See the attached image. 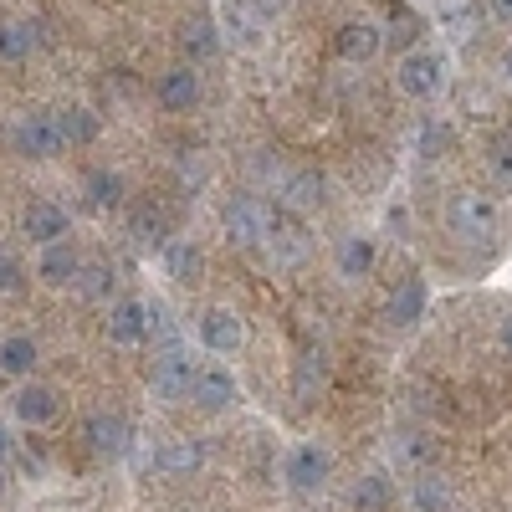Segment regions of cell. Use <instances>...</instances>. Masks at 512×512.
<instances>
[{
    "instance_id": "obj_1",
    "label": "cell",
    "mask_w": 512,
    "mask_h": 512,
    "mask_svg": "<svg viewBox=\"0 0 512 512\" xmlns=\"http://www.w3.org/2000/svg\"><path fill=\"white\" fill-rule=\"evenodd\" d=\"M446 221L461 246H492L502 236V205L482 190H456L446 205Z\"/></svg>"
},
{
    "instance_id": "obj_2",
    "label": "cell",
    "mask_w": 512,
    "mask_h": 512,
    "mask_svg": "<svg viewBox=\"0 0 512 512\" xmlns=\"http://www.w3.org/2000/svg\"><path fill=\"white\" fill-rule=\"evenodd\" d=\"M446 77H451V62L446 52L436 47H415L395 62V93L410 98V103H436L446 93Z\"/></svg>"
},
{
    "instance_id": "obj_3",
    "label": "cell",
    "mask_w": 512,
    "mask_h": 512,
    "mask_svg": "<svg viewBox=\"0 0 512 512\" xmlns=\"http://www.w3.org/2000/svg\"><path fill=\"white\" fill-rule=\"evenodd\" d=\"M11 149L31 164H52L57 154H67V139H62V123H57V108H31L11 123Z\"/></svg>"
},
{
    "instance_id": "obj_4",
    "label": "cell",
    "mask_w": 512,
    "mask_h": 512,
    "mask_svg": "<svg viewBox=\"0 0 512 512\" xmlns=\"http://www.w3.org/2000/svg\"><path fill=\"white\" fill-rule=\"evenodd\" d=\"M282 482L292 487V492H323L328 482H333V451L323 446V441H313V436H303V441H292L287 446V456H282Z\"/></svg>"
},
{
    "instance_id": "obj_5",
    "label": "cell",
    "mask_w": 512,
    "mask_h": 512,
    "mask_svg": "<svg viewBox=\"0 0 512 512\" xmlns=\"http://www.w3.org/2000/svg\"><path fill=\"white\" fill-rule=\"evenodd\" d=\"M195 374H200V364H195L190 349H164V354H154L149 390H154V400H164V405H185L190 390H195Z\"/></svg>"
},
{
    "instance_id": "obj_6",
    "label": "cell",
    "mask_w": 512,
    "mask_h": 512,
    "mask_svg": "<svg viewBox=\"0 0 512 512\" xmlns=\"http://www.w3.org/2000/svg\"><path fill=\"white\" fill-rule=\"evenodd\" d=\"M272 210L256 200V195H231L226 205H221V226H226V236L236 241V246H246V251H256V246H267V236H272Z\"/></svg>"
},
{
    "instance_id": "obj_7",
    "label": "cell",
    "mask_w": 512,
    "mask_h": 512,
    "mask_svg": "<svg viewBox=\"0 0 512 512\" xmlns=\"http://www.w3.org/2000/svg\"><path fill=\"white\" fill-rule=\"evenodd\" d=\"M195 338H200V349H205V354L236 359V354L246 349V318H241L236 308L216 303V308H205V313L195 318Z\"/></svg>"
},
{
    "instance_id": "obj_8",
    "label": "cell",
    "mask_w": 512,
    "mask_h": 512,
    "mask_svg": "<svg viewBox=\"0 0 512 512\" xmlns=\"http://www.w3.org/2000/svg\"><path fill=\"white\" fill-rule=\"evenodd\" d=\"M72 216H67V205H57L52 195H31L26 210H21V236L41 251V246H57V241H72Z\"/></svg>"
},
{
    "instance_id": "obj_9",
    "label": "cell",
    "mask_w": 512,
    "mask_h": 512,
    "mask_svg": "<svg viewBox=\"0 0 512 512\" xmlns=\"http://www.w3.org/2000/svg\"><path fill=\"white\" fill-rule=\"evenodd\" d=\"M236 400H241V384H236V374H231L221 359L200 364V374H195V390H190V405H195V410H205V415H226Z\"/></svg>"
},
{
    "instance_id": "obj_10",
    "label": "cell",
    "mask_w": 512,
    "mask_h": 512,
    "mask_svg": "<svg viewBox=\"0 0 512 512\" xmlns=\"http://www.w3.org/2000/svg\"><path fill=\"white\" fill-rule=\"evenodd\" d=\"M11 415L21 425H31V431H41V425H52L62 415V390L47 379H21L16 395H11Z\"/></svg>"
},
{
    "instance_id": "obj_11",
    "label": "cell",
    "mask_w": 512,
    "mask_h": 512,
    "mask_svg": "<svg viewBox=\"0 0 512 512\" xmlns=\"http://www.w3.org/2000/svg\"><path fill=\"white\" fill-rule=\"evenodd\" d=\"M82 267H88V256H82L72 241H57V246H41L36 251V262H31V277L41 287H77L82 282Z\"/></svg>"
},
{
    "instance_id": "obj_12",
    "label": "cell",
    "mask_w": 512,
    "mask_h": 512,
    "mask_svg": "<svg viewBox=\"0 0 512 512\" xmlns=\"http://www.w3.org/2000/svg\"><path fill=\"white\" fill-rule=\"evenodd\" d=\"M200 98H205V82H200V72L190 62H180V67H169V72L154 77V103L164 113H195Z\"/></svg>"
},
{
    "instance_id": "obj_13",
    "label": "cell",
    "mask_w": 512,
    "mask_h": 512,
    "mask_svg": "<svg viewBox=\"0 0 512 512\" xmlns=\"http://www.w3.org/2000/svg\"><path fill=\"white\" fill-rule=\"evenodd\" d=\"M149 308L144 297H113L108 313H103V333H108V344L128 349V344H144L149 338Z\"/></svg>"
},
{
    "instance_id": "obj_14",
    "label": "cell",
    "mask_w": 512,
    "mask_h": 512,
    "mask_svg": "<svg viewBox=\"0 0 512 512\" xmlns=\"http://www.w3.org/2000/svg\"><path fill=\"white\" fill-rule=\"evenodd\" d=\"M128 420L118 415V410H88L82 415V441H88V451L93 456H103V461H118L123 451H128Z\"/></svg>"
},
{
    "instance_id": "obj_15",
    "label": "cell",
    "mask_w": 512,
    "mask_h": 512,
    "mask_svg": "<svg viewBox=\"0 0 512 512\" xmlns=\"http://www.w3.org/2000/svg\"><path fill=\"white\" fill-rule=\"evenodd\" d=\"M216 26H221V41L236 47V52H256L267 41V21H256V11L246 6V0H221Z\"/></svg>"
},
{
    "instance_id": "obj_16",
    "label": "cell",
    "mask_w": 512,
    "mask_h": 512,
    "mask_svg": "<svg viewBox=\"0 0 512 512\" xmlns=\"http://www.w3.org/2000/svg\"><path fill=\"white\" fill-rule=\"evenodd\" d=\"M374 267H379V241L369 231L338 236V246H333V272L338 277H344V282H364V277H374Z\"/></svg>"
},
{
    "instance_id": "obj_17",
    "label": "cell",
    "mask_w": 512,
    "mask_h": 512,
    "mask_svg": "<svg viewBox=\"0 0 512 512\" xmlns=\"http://www.w3.org/2000/svg\"><path fill=\"white\" fill-rule=\"evenodd\" d=\"M205 466V441L200 436H169L159 451H154V472L164 482H185Z\"/></svg>"
},
{
    "instance_id": "obj_18",
    "label": "cell",
    "mask_w": 512,
    "mask_h": 512,
    "mask_svg": "<svg viewBox=\"0 0 512 512\" xmlns=\"http://www.w3.org/2000/svg\"><path fill=\"white\" fill-rule=\"evenodd\" d=\"M333 47H338V57H344L349 67H364V62H374L379 57V47H384V31L374 26V21H344L338 26V36H333Z\"/></svg>"
},
{
    "instance_id": "obj_19",
    "label": "cell",
    "mask_w": 512,
    "mask_h": 512,
    "mask_svg": "<svg viewBox=\"0 0 512 512\" xmlns=\"http://www.w3.org/2000/svg\"><path fill=\"white\" fill-rule=\"evenodd\" d=\"M328 379H333L328 349H303V359H297V369H292V400L297 405H313L328 390Z\"/></svg>"
},
{
    "instance_id": "obj_20",
    "label": "cell",
    "mask_w": 512,
    "mask_h": 512,
    "mask_svg": "<svg viewBox=\"0 0 512 512\" xmlns=\"http://www.w3.org/2000/svg\"><path fill=\"white\" fill-rule=\"evenodd\" d=\"M282 205L297 210V216H318V210L328 205V180L318 175V169H297V175L282 180Z\"/></svg>"
},
{
    "instance_id": "obj_21",
    "label": "cell",
    "mask_w": 512,
    "mask_h": 512,
    "mask_svg": "<svg viewBox=\"0 0 512 512\" xmlns=\"http://www.w3.org/2000/svg\"><path fill=\"white\" fill-rule=\"evenodd\" d=\"M425 308H431V287H425L420 277H400V287L390 292V308H384V318H390L395 328H415L425 318Z\"/></svg>"
},
{
    "instance_id": "obj_22",
    "label": "cell",
    "mask_w": 512,
    "mask_h": 512,
    "mask_svg": "<svg viewBox=\"0 0 512 512\" xmlns=\"http://www.w3.org/2000/svg\"><path fill=\"white\" fill-rule=\"evenodd\" d=\"M159 256H164V277H169V282H180V287L200 282V272H205V251H200L195 236H175Z\"/></svg>"
},
{
    "instance_id": "obj_23",
    "label": "cell",
    "mask_w": 512,
    "mask_h": 512,
    "mask_svg": "<svg viewBox=\"0 0 512 512\" xmlns=\"http://www.w3.org/2000/svg\"><path fill=\"white\" fill-rule=\"evenodd\" d=\"M82 195H88L93 210H118L128 200V180L118 175L113 164H93L88 175H82Z\"/></svg>"
},
{
    "instance_id": "obj_24",
    "label": "cell",
    "mask_w": 512,
    "mask_h": 512,
    "mask_svg": "<svg viewBox=\"0 0 512 512\" xmlns=\"http://www.w3.org/2000/svg\"><path fill=\"white\" fill-rule=\"evenodd\" d=\"M36 364H41V344L31 333H6V338H0V374L36 379Z\"/></svg>"
},
{
    "instance_id": "obj_25",
    "label": "cell",
    "mask_w": 512,
    "mask_h": 512,
    "mask_svg": "<svg viewBox=\"0 0 512 512\" xmlns=\"http://www.w3.org/2000/svg\"><path fill=\"white\" fill-rule=\"evenodd\" d=\"M175 41H180V52H185V62H190V67L210 62V57H216V52L226 47V41H221V26H216V21H185Z\"/></svg>"
},
{
    "instance_id": "obj_26",
    "label": "cell",
    "mask_w": 512,
    "mask_h": 512,
    "mask_svg": "<svg viewBox=\"0 0 512 512\" xmlns=\"http://www.w3.org/2000/svg\"><path fill=\"white\" fill-rule=\"evenodd\" d=\"M390 502H395V482L384 477V472H364L354 482V492H349V507L354 512H390Z\"/></svg>"
},
{
    "instance_id": "obj_27",
    "label": "cell",
    "mask_w": 512,
    "mask_h": 512,
    "mask_svg": "<svg viewBox=\"0 0 512 512\" xmlns=\"http://www.w3.org/2000/svg\"><path fill=\"white\" fill-rule=\"evenodd\" d=\"M36 52V26L21 16H0V62H26Z\"/></svg>"
},
{
    "instance_id": "obj_28",
    "label": "cell",
    "mask_w": 512,
    "mask_h": 512,
    "mask_svg": "<svg viewBox=\"0 0 512 512\" xmlns=\"http://www.w3.org/2000/svg\"><path fill=\"white\" fill-rule=\"evenodd\" d=\"M267 251L277 256V262H303V256H308V236H303V226H292V221H272Z\"/></svg>"
},
{
    "instance_id": "obj_29",
    "label": "cell",
    "mask_w": 512,
    "mask_h": 512,
    "mask_svg": "<svg viewBox=\"0 0 512 512\" xmlns=\"http://www.w3.org/2000/svg\"><path fill=\"white\" fill-rule=\"evenodd\" d=\"M57 123H62V139L72 144V149H82V144H93L98 139V118L88 113V108H57Z\"/></svg>"
},
{
    "instance_id": "obj_30",
    "label": "cell",
    "mask_w": 512,
    "mask_h": 512,
    "mask_svg": "<svg viewBox=\"0 0 512 512\" xmlns=\"http://www.w3.org/2000/svg\"><path fill=\"white\" fill-rule=\"evenodd\" d=\"M134 236H139L144 246H154V251H164L169 241H175V236H169L164 210H154V205H139V210H134Z\"/></svg>"
},
{
    "instance_id": "obj_31",
    "label": "cell",
    "mask_w": 512,
    "mask_h": 512,
    "mask_svg": "<svg viewBox=\"0 0 512 512\" xmlns=\"http://www.w3.org/2000/svg\"><path fill=\"white\" fill-rule=\"evenodd\" d=\"M410 502H415L420 512H451V487H446V477H415V482H410Z\"/></svg>"
},
{
    "instance_id": "obj_32",
    "label": "cell",
    "mask_w": 512,
    "mask_h": 512,
    "mask_svg": "<svg viewBox=\"0 0 512 512\" xmlns=\"http://www.w3.org/2000/svg\"><path fill=\"white\" fill-rule=\"evenodd\" d=\"M149 338H154V354H164V349H185V333H180V323L169 318V308H149Z\"/></svg>"
},
{
    "instance_id": "obj_33",
    "label": "cell",
    "mask_w": 512,
    "mask_h": 512,
    "mask_svg": "<svg viewBox=\"0 0 512 512\" xmlns=\"http://www.w3.org/2000/svg\"><path fill=\"white\" fill-rule=\"evenodd\" d=\"M77 292L93 297V303H113V262H88V267H82Z\"/></svg>"
},
{
    "instance_id": "obj_34",
    "label": "cell",
    "mask_w": 512,
    "mask_h": 512,
    "mask_svg": "<svg viewBox=\"0 0 512 512\" xmlns=\"http://www.w3.org/2000/svg\"><path fill=\"white\" fill-rule=\"evenodd\" d=\"M26 282H31L26 262H21V256H16L11 246H0V297H16Z\"/></svg>"
},
{
    "instance_id": "obj_35",
    "label": "cell",
    "mask_w": 512,
    "mask_h": 512,
    "mask_svg": "<svg viewBox=\"0 0 512 512\" xmlns=\"http://www.w3.org/2000/svg\"><path fill=\"white\" fill-rule=\"evenodd\" d=\"M487 169H492V180L502 190H512V134H497L487 144Z\"/></svg>"
},
{
    "instance_id": "obj_36",
    "label": "cell",
    "mask_w": 512,
    "mask_h": 512,
    "mask_svg": "<svg viewBox=\"0 0 512 512\" xmlns=\"http://www.w3.org/2000/svg\"><path fill=\"white\" fill-rule=\"evenodd\" d=\"M436 21L451 36H466V31H472V0H436Z\"/></svg>"
},
{
    "instance_id": "obj_37",
    "label": "cell",
    "mask_w": 512,
    "mask_h": 512,
    "mask_svg": "<svg viewBox=\"0 0 512 512\" xmlns=\"http://www.w3.org/2000/svg\"><path fill=\"white\" fill-rule=\"evenodd\" d=\"M446 144H451L446 123H425V128H420V154H425V159H436V154H441Z\"/></svg>"
},
{
    "instance_id": "obj_38",
    "label": "cell",
    "mask_w": 512,
    "mask_h": 512,
    "mask_svg": "<svg viewBox=\"0 0 512 512\" xmlns=\"http://www.w3.org/2000/svg\"><path fill=\"white\" fill-rule=\"evenodd\" d=\"M246 6L256 11V21H267V26H272V21H282V16L292 11V0H246Z\"/></svg>"
},
{
    "instance_id": "obj_39",
    "label": "cell",
    "mask_w": 512,
    "mask_h": 512,
    "mask_svg": "<svg viewBox=\"0 0 512 512\" xmlns=\"http://www.w3.org/2000/svg\"><path fill=\"white\" fill-rule=\"evenodd\" d=\"M497 344H502V354L512 359V313H507V318L497 323Z\"/></svg>"
},
{
    "instance_id": "obj_40",
    "label": "cell",
    "mask_w": 512,
    "mask_h": 512,
    "mask_svg": "<svg viewBox=\"0 0 512 512\" xmlns=\"http://www.w3.org/2000/svg\"><path fill=\"white\" fill-rule=\"evenodd\" d=\"M11 451H16V436H11V425L0 420V461H11Z\"/></svg>"
},
{
    "instance_id": "obj_41",
    "label": "cell",
    "mask_w": 512,
    "mask_h": 512,
    "mask_svg": "<svg viewBox=\"0 0 512 512\" xmlns=\"http://www.w3.org/2000/svg\"><path fill=\"white\" fill-rule=\"evenodd\" d=\"M487 6H492V16H497L502 26H512V0H487Z\"/></svg>"
},
{
    "instance_id": "obj_42",
    "label": "cell",
    "mask_w": 512,
    "mask_h": 512,
    "mask_svg": "<svg viewBox=\"0 0 512 512\" xmlns=\"http://www.w3.org/2000/svg\"><path fill=\"white\" fill-rule=\"evenodd\" d=\"M11 492V461H0V497Z\"/></svg>"
},
{
    "instance_id": "obj_43",
    "label": "cell",
    "mask_w": 512,
    "mask_h": 512,
    "mask_svg": "<svg viewBox=\"0 0 512 512\" xmlns=\"http://www.w3.org/2000/svg\"><path fill=\"white\" fill-rule=\"evenodd\" d=\"M502 77L512 82V41H507V47H502Z\"/></svg>"
}]
</instances>
